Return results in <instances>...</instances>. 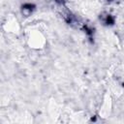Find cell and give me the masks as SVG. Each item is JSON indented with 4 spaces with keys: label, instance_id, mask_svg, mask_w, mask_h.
Returning <instances> with one entry per match:
<instances>
[{
    "label": "cell",
    "instance_id": "6da1fadb",
    "mask_svg": "<svg viewBox=\"0 0 124 124\" xmlns=\"http://www.w3.org/2000/svg\"><path fill=\"white\" fill-rule=\"evenodd\" d=\"M56 2H57L58 4H62V2H63V0H56Z\"/></svg>",
    "mask_w": 124,
    "mask_h": 124
}]
</instances>
